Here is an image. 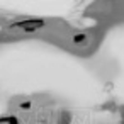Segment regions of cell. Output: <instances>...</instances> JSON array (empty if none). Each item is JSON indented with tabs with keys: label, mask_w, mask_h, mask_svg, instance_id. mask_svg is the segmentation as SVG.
Masks as SVG:
<instances>
[{
	"label": "cell",
	"mask_w": 124,
	"mask_h": 124,
	"mask_svg": "<svg viewBox=\"0 0 124 124\" xmlns=\"http://www.w3.org/2000/svg\"><path fill=\"white\" fill-rule=\"evenodd\" d=\"M0 124H19V121L14 116H2L0 117Z\"/></svg>",
	"instance_id": "cell-2"
},
{
	"label": "cell",
	"mask_w": 124,
	"mask_h": 124,
	"mask_svg": "<svg viewBox=\"0 0 124 124\" xmlns=\"http://www.w3.org/2000/svg\"><path fill=\"white\" fill-rule=\"evenodd\" d=\"M43 26H44V22H43V21H39V19H27V21H19V22H16V24H14V27L22 29V31H26V32L38 31V29H41Z\"/></svg>",
	"instance_id": "cell-1"
},
{
	"label": "cell",
	"mask_w": 124,
	"mask_h": 124,
	"mask_svg": "<svg viewBox=\"0 0 124 124\" xmlns=\"http://www.w3.org/2000/svg\"><path fill=\"white\" fill-rule=\"evenodd\" d=\"M85 39H87V36H85V34H77V36L73 38V41H75L77 44H78V43H83Z\"/></svg>",
	"instance_id": "cell-3"
}]
</instances>
